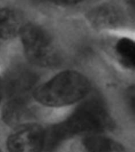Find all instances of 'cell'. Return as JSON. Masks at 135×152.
<instances>
[{"mask_svg": "<svg viewBox=\"0 0 135 152\" xmlns=\"http://www.w3.org/2000/svg\"><path fill=\"white\" fill-rule=\"evenodd\" d=\"M114 124L101 100L92 97L83 102L68 118L45 131L44 150L53 151L62 141L80 133L108 130Z\"/></svg>", "mask_w": 135, "mask_h": 152, "instance_id": "6da1fadb", "label": "cell"}, {"mask_svg": "<svg viewBox=\"0 0 135 152\" xmlns=\"http://www.w3.org/2000/svg\"><path fill=\"white\" fill-rule=\"evenodd\" d=\"M89 90V81L82 74L65 71L38 86L33 95L44 105L60 107L80 101L86 96Z\"/></svg>", "mask_w": 135, "mask_h": 152, "instance_id": "7a4b0ae2", "label": "cell"}, {"mask_svg": "<svg viewBox=\"0 0 135 152\" xmlns=\"http://www.w3.org/2000/svg\"><path fill=\"white\" fill-rule=\"evenodd\" d=\"M20 35L29 61L41 66H54L59 64V56L52 45L51 37L41 27L25 24Z\"/></svg>", "mask_w": 135, "mask_h": 152, "instance_id": "3957f363", "label": "cell"}, {"mask_svg": "<svg viewBox=\"0 0 135 152\" xmlns=\"http://www.w3.org/2000/svg\"><path fill=\"white\" fill-rule=\"evenodd\" d=\"M37 82V75L28 67L17 66L7 74L5 79V93L7 101L28 102Z\"/></svg>", "mask_w": 135, "mask_h": 152, "instance_id": "277c9868", "label": "cell"}, {"mask_svg": "<svg viewBox=\"0 0 135 152\" xmlns=\"http://www.w3.org/2000/svg\"><path fill=\"white\" fill-rule=\"evenodd\" d=\"M44 134V129L37 124H21L7 139V149L9 152H41Z\"/></svg>", "mask_w": 135, "mask_h": 152, "instance_id": "5b68a950", "label": "cell"}, {"mask_svg": "<svg viewBox=\"0 0 135 152\" xmlns=\"http://www.w3.org/2000/svg\"><path fill=\"white\" fill-rule=\"evenodd\" d=\"M88 20L97 29L115 28L124 24L123 10L113 5H101L92 10L88 14Z\"/></svg>", "mask_w": 135, "mask_h": 152, "instance_id": "8992f818", "label": "cell"}, {"mask_svg": "<svg viewBox=\"0 0 135 152\" xmlns=\"http://www.w3.org/2000/svg\"><path fill=\"white\" fill-rule=\"evenodd\" d=\"M25 26L18 11L10 8L0 9V38L8 40L20 34Z\"/></svg>", "mask_w": 135, "mask_h": 152, "instance_id": "52a82bcc", "label": "cell"}, {"mask_svg": "<svg viewBox=\"0 0 135 152\" xmlns=\"http://www.w3.org/2000/svg\"><path fill=\"white\" fill-rule=\"evenodd\" d=\"M30 116L28 102L21 101H7L2 109V117L9 126H20Z\"/></svg>", "mask_w": 135, "mask_h": 152, "instance_id": "ba28073f", "label": "cell"}, {"mask_svg": "<svg viewBox=\"0 0 135 152\" xmlns=\"http://www.w3.org/2000/svg\"><path fill=\"white\" fill-rule=\"evenodd\" d=\"M82 144L86 152H124L123 147L118 142L95 134L84 138Z\"/></svg>", "mask_w": 135, "mask_h": 152, "instance_id": "9c48e42d", "label": "cell"}, {"mask_svg": "<svg viewBox=\"0 0 135 152\" xmlns=\"http://www.w3.org/2000/svg\"><path fill=\"white\" fill-rule=\"evenodd\" d=\"M115 52L119 61L126 68L134 69L135 64L134 44L129 38H121L116 43Z\"/></svg>", "mask_w": 135, "mask_h": 152, "instance_id": "30bf717a", "label": "cell"}, {"mask_svg": "<svg viewBox=\"0 0 135 152\" xmlns=\"http://www.w3.org/2000/svg\"><path fill=\"white\" fill-rule=\"evenodd\" d=\"M57 4H70V5H74L77 4V3H79L80 2H78V1H59V2H54Z\"/></svg>", "mask_w": 135, "mask_h": 152, "instance_id": "8fae6325", "label": "cell"}, {"mask_svg": "<svg viewBox=\"0 0 135 152\" xmlns=\"http://www.w3.org/2000/svg\"><path fill=\"white\" fill-rule=\"evenodd\" d=\"M0 97H1V86H0Z\"/></svg>", "mask_w": 135, "mask_h": 152, "instance_id": "7c38bea8", "label": "cell"}, {"mask_svg": "<svg viewBox=\"0 0 135 152\" xmlns=\"http://www.w3.org/2000/svg\"><path fill=\"white\" fill-rule=\"evenodd\" d=\"M0 152H1V151H0Z\"/></svg>", "mask_w": 135, "mask_h": 152, "instance_id": "4fadbf2b", "label": "cell"}]
</instances>
